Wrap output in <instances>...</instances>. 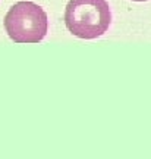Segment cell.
<instances>
[{"mask_svg":"<svg viewBox=\"0 0 151 159\" xmlns=\"http://www.w3.org/2000/svg\"><path fill=\"white\" fill-rule=\"evenodd\" d=\"M112 12L106 0H71L65 9V24L78 39L93 40L106 33Z\"/></svg>","mask_w":151,"mask_h":159,"instance_id":"6da1fadb","label":"cell"},{"mask_svg":"<svg viewBox=\"0 0 151 159\" xmlns=\"http://www.w3.org/2000/svg\"><path fill=\"white\" fill-rule=\"evenodd\" d=\"M5 28L15 43H40L49 30L47 13L34 2H18L6 13Z\"/></svg>","mask_w":151,"mask_h":159,"instance_id":"7a4b0ae2","label":"cell"},{"mask_svg":"<svg viewBox=\"0 0 151 159\" xmlns=\"http://www.w3.org/2000/svg\"><path fill=\"white\" fill-rule=\"evenodd\" d=\"M132 2H148V0H132Z\"/></svg>","mask_w":151,"mask_h":159,"instance_id":"3957f363","label":"cell"}]
</instances>
